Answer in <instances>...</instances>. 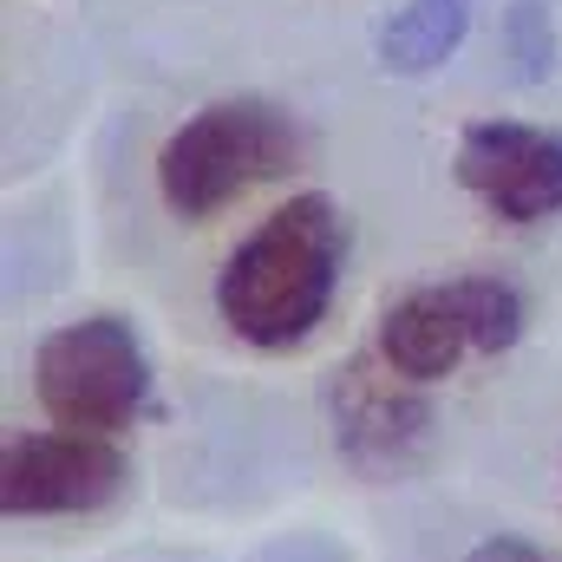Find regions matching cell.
Returning a JSON list of instances; mask_svg holds the SVG:
<instances>
[{
  "instance_id": "1",
  "label": "cell",
  "mask_w": 562,
  "mask_h": 562,
  "mask_svg": "<svg viewBox=\"0 0 562 562\" xmlns=\"http://www.w3.org/2000/svg\"><path fill=\"white\" fill-rule=\"evenodd\" d=\"M347 262V223L327 190H301L269 210L216 269V321L256 347L288 353L321 334Z\"/></svg>"
},
{
  "instance_id": "2",
  "label": "cell",
  "mask_w": 562,
  "mask_h": 562,
  "mask_svg": "<svg viewBox=\"0 0 562 562\" xmlns=\"http://www.w3.org/2000/svg\"><path fill=\"white\" fill-rule=\"evenodd\" d=\"M307 157V132L276 99H216L190 112L157 150V196L183 223H210L229 203L281 183Z\"/></svg>"
},
{
  "instance_id": "3",
  "label": "cell",
  "mask_w": 562,
  "mask_h": 562,
  "mask_svg": "<svg viewBox=\"0 0 562 562\" xmlns=\"http://www.w3.org/2000/svg\"><path fill=\"white\" fill-rule=\"evenodd\" d=\"M157 373L144 353V334L125 314H79L40 334L33 347V400L66 431L119 438L150 413Z\"/></svg>"
},
{
  "instance_id": "4",
  "label": "cell",
  "mask_w": 562,
  "mask_h": 562,
  "mask_svg": "<svg viewBox=\"0 0 562 562\" xmlns=\"http://www.w3.org/2000/svg\"><path fill=\"white\" fill-rule=\"evenodd\" d=\"M524 327H530V301H524L517 281L451 276L386 301L373 353L393 373H406L419 386H438V380H451L464 367V353H510L524 340Z\"/></svg>"
},
{
  "instance_id": "5",
  "label": "cell",
  "mask_w": 562,
  "mask_h": 562,
  "mask_svg": "<svg viewBox=\"0 0 562 562\" xmlns=\"http://www.w3.org/2000/svg\"><path fill=\"white\" fill-rule=\"evenodd\" d=\"M132 484V458L119 451V438L99 431H13L0 451V510L20 517H92L105 504H119Z\"/></svg>"
},
{
  "instance_id": "6",
  "label": "cell",
  "mask_w": 562,
  "mask_h": 562,
  "mask_svg": "<svg viewBox=\"0 0 562 562\" xmlns=\"http://www.w3.org/2000/svg\"><path fill=\"white\" fill-rule=\"evenodd\" d=\"M451 177L484 203V216L537 229L562 216V132L530 119H471L451 150Z\"/></svg>"
},
{
  "instance_id": "7",
  "label": "cell",
  "mask_w": 562,
  "mask_h": 562,
  "mask_svg": "<svg viewBox=\"0 0 562 562\" xmlns=\"http://www.w3.org/2000/svg\"><path fill=\"white\" fill-rule=\"evenodd\" d=\"M327 425H334V451L347 471L360 477H400L431 438V400L419 380L393 373L380 353L347 360L327 380Z\"/></svg>"
},
{
  "instance_id": "8",
  "label": "cell",
  "mask_w": 562,
  "mask_h": 562,
  "mask_svg": "<svg viewBox=\"0 0 562 562\" xmlns=\"http://www.w3.org/2000/svg\"><path fill=\"white\" fill-rule=\"evenodd\" d=\"M477 0H400L373 33V66L386 79H425L458 59Z\"/></svg>"
},
{
  "instance_id": "9",
  "label": "cell",
  "mask_w": 562,
  "mask_h": 562,
  "mask_svg": "<svg viewBox=\"0 0 562 562\" xmlns=\"http://www.w3.org/2000/svg\"><path fill=\"white\" fill-rule=\"evenodd\" d=\"M504 46H510V59H517V79H550V66H557V26H550V7L543 0H517L510 13H504Z\"/></svg>"
},
{
  "instance_id": "10",
  "label": "cell",
  "mask_w": 562,
  "mask_h": 562,
  "mask_svg": "<svg viewBox=\"0 0 562 562\" xmlns=\"http://www.w3.org/2000/svg\"><path fill=\"white\" fill-rule=\"evenodd\" d=\"M464 562H557L543 543H530V537H510V530H497V537H484V543H471Z\"/></svg>"
}]
</instances>
